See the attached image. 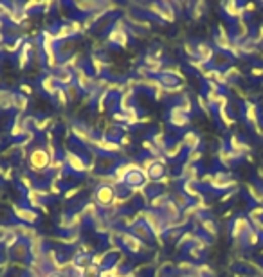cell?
Here are the masks:
<instances>
[{
	"label": "cell",
	"mask_w": 263,
	"mask_h": 277,
	"mask_svg": "<svg viewBox=\"0 0 263 277\" xmlns=\"http://www.w3.org/2000/svg\"><path fill=\"white\" fill-rule=\"evenodd\" d=\"M243 240H245L247 245H251V247H254V245H258L259 241H261V234H259L256 229H251V231L247 232L245 236H243Z\"/></svg>",
	"instance_id": "obj_1"
}]
</instances>
